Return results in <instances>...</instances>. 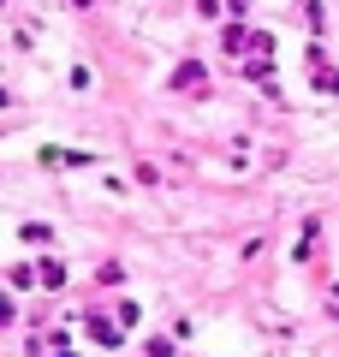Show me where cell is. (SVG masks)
Returning <instances> with one entry per match:
<instances>
[{"mask_svg":"<svg viewBox=\"0 0 339 357\" xmlns=\"http://www.w3.org/2000/svg\"><path fill=\"white\" fill-rule=\"evenodd\" d=\"M310 72H315V89H322V96H339V77H333V66L322 60V48H310Z\"/></svg>","mask_w":339,"mask_h":357,"instance_id":"cell-1","label":"cell"},{"mask_svg":"<svg viewBox=\"0 0 339 357\" xmlns=\"http://www.w3.org/2000/svg\"><path fill=\"white\" fill-rule=\"evenodd\" d=\"M36 280H42V286H60L66 274H60V262H42V268H36Z\"/></svg>","mask_w":339,"mask_h":357,"instance_id":"cell-2","label":"cell"},{"mask_svg":"<svg viewBox=\"0 0 339 357\" xmlns=\"http://www.w3.org/2000/svg\"><path fill=\"white\" fill-rule=\"evenodd\" d=\"M202 84V66H179V89H197Z\"/></svg>","mask_w":339,"mask_h":357,"instance_id":"cell-3","label":"cell"}]
</instances>
